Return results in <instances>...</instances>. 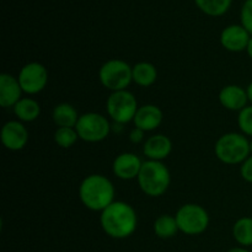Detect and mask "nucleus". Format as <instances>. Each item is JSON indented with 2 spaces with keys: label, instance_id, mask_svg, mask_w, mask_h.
Returning <instances> with one entry per match:
<instances>
[{
  "label": "nucleus",
  "instance_id": "18",
  "mask_svg": "<svg viewBox=\"0 0 252 252\" xmlns=\"http://www.w3.org/2000/svg\"><path fill=\"white\" fill-rule=\"evenodd\" d=\"M54 123L58 127H74L75 128L76 123H78L79 117L78 111L70 103H59L53 108V113H52Z\"/></svg>",
  "mask_w": 252,
  "mask_h": 252
},
{
  "label": "nucleus",
  "instance_id": "5",
  "mask_svg": "<svg viewBox=\"0 0 252 252\" xmlns=\"http://www.w3.org/2000/svg\"><path fill=\"white\" fill-rule=\"evenodd\" d=\"M132 68L127 62L122 59H110L102 64L98 70V79L102 86L112 93L127 90L133 81Z\"/></svg>",
  "mask_w": 252,
  "mask_h": 252
},
{
  "label": "nucleus",
  "instance_id": "27",
  "mask_svg": "<svg viewBox=\"0 0 252 252\" xmlns=\"http://www.w3.org/2000/svg\"><path fill=\"white\" fill-rule=\"evenodd\" d=\"M144 133H145L144 130L134 127L129 133V140L132 143H134V144H138V143H140L143 139H144Z\"/></svg>",
  "mask_w": 252,
  "mask_h": 252
},
{
  "label": "nucleus",
  "instance_id": "1",
  "mask_svg": "<svg viewBox=\"0 0 252 252\" xmlns=\"http://www.w3.org/2000/svg\"><path fill=\"white\" fill-rule=\"evenodd\" d=\"M100 223L110 238L126 239L137 230L138 216L130 204L115 201L101 212Z\"/></svg>",
  "mask_w": 252,
  "mask_h": 252
},
{
  "label": "nucleus",
  "instance_id": "29",
  "mask_svg": "<svg viewBox=\"0 0 252 252\" xmlns=\"http://www.w3.org/2000/svg\"><path fill=\"white\" fill-rule=\"evenodd\" d=\"M246 91H248V95H249V100H250V102L252 103V81L250 84H249V86L246 88Z\"/></svg>",
  "mask_w": 252,
  "mask_h": 252
},
{
  "label": "nucleus",
  "instance_id": "30",
  "mask_svg": "<svg viewBox=\"0 0 252 252\" xmlns=\"http://www.w3.org/2000/svg\"><path fill=\"white\" fill-rule=\"evenodd\" d=\"M246 52H248L249 57H250V58L252 59V36H251V38H250V42H249V44H248V48H246Z\"/></svg>",
  "mask_w": 252,
  "mask_h": 252
},
{
  "label": "nucleus",
  "instance_id": "6",
  "mask_svg": "<svg viewBox=\"0 0 252 252\" xmlns=\"http://www.w3.org/2000/svg\"><path fill=\"white\" fill-rule=\"evenodd\" d=\"M179 230L186 235H199L209 225L208 212L196 203H187L180 207L176 213Z\"/></svg>",
  "mask_w": 252,
  "mask_h": 252
},
{
  "label": "nucleus",
  "instance_id": "13",
  "mask_svg": "<svg viewBox=\"0 0 252 252\" xmlns=\"http://www.w3.org/2000/svg\"><path fill=\"white\" fill-rule=\"evenodd\" d=\"M22 89L19 79L10 74L0 75V106L4 108L14 107L21 100Z\"/></svg>",
  "mask_w": 252,
  "mask_h": 252
},
{
  "label": "nucleus",
  "instance_id": "10",
  "mask_svg": "<svg viewBox=\"0 0 252 252\" xmlns=\"http://www.w3.org/2000/svg\"><path fill=\"white\" fill-rule=\"evenodd\" d=\"M29 130L20 121H9L1 128V143L6 149L19 152L29 143Z\"/></svg>",
  "mask_w": 252,
  "mask_h": 252
},
{
  "label": "nucleus",
  "instance_id": "26",
  "mask_svg": "<svg viewBox=\"0 0 252 252\" xmlns=\"http://www.w3.org/2000/svg\"><path fill=\"white\" fill-rule=\"evenodd\" d=\"M240 174L241 177H243L246 182L252 184V155H250V157L241 164Z\"/></svg>",
  "mask_w": 252,
  "mask_h": 252
},
{
  "label": "nucleus",
  "instance_id": "20",
  "mask_svg": "<svg viewBox=\"0 0 252 252\" xmlns=\"http://www.w3.org/2000/svg\"><path fill=\"white\" fill-rule=\"evenodd\" d=\"M153 228H154L155 235L161 239L172 238L176 235L177 231H180L176 217H172L170 214H162L159 218L155 219Z\"/></svg>",
  "mask_w": 252,
  "mask_h": 252
},
{
  "label": "nucleus",
  "instance_id": "4",
  "mask_svg": "<svg viewBox=\"0 0 252 252\" xmlns=\"http://www.w3.org/2000/svg\"><path fill=\"white\" fill-rule=\"evenodd\" d=\"M214 153L226 165L243 164L251 154L250 140L243 133H226L217 140Z\"/></svg>",
  "mask_w": 252,
  "mask_h": 252
},
{
  "label": "nucleus",
  "instance_id": "23",
  "mask_svg": "<svg viewBox=\"0 0 252 252\" xmlns=\"http://www.w3.org/2000/svg\"><path fill=\"white\" fill-rule=\"evenodd\" d=\"M79 138L78 132L74 127H58L54 133V142L58 147L63 149H69L73 147Z\"/></svg>",
  "mask_w": 252,
  "mask_h": 252
},
{
  "label": "nucleus",
  "instance_id": "8",
  "mask_svg": "<svg viewBox=\"0 0 252 252\" xmlns=\"http://www.w3.org/2000/svg\"><path fill=\"white\" fill-rule=\"evenodd\" d=\"M75 129L79 138L84 142L98 143L108 137L111 125L105 116L96 112H88L79 117Z\"/></svg>",
  "mask_w": 252,
  "mask_h": 252
},
{
  "label": "nucleus",
  "instance_id": "2",
  "mask_svg": "<svg viewBox=\"0 0 252 252\" xmlns=\"http://www.w3.org/2000/svg\"><path fill=\"white\" fill-rule=\"evenodd\" d=\"M79 198L90 211L102 212L115 202V186L103 175H89L79 186Z\"/></svg>",
  "mask_w": 252,
  "mask_h": 252
},
{
  "label": "nucleus",
  "instance_id": "9",
  "mask_svg": "<svg viewBox=\"0 0 252 252\" xmlns=\"http://www.w3.org/2000/svg\"><path fill=\"white\" fill-rule=\"evenodd\" d=\"M17 79L24 93L36 95L43 91L48 84V70L43 64L31 62L22 66Z\"/></svg>",
  "mask_w": 252,
  "mask_h": 252
},
{
  "label": "nucleus",
  "instance_id": "14",
  "mask_svg": "<svg viewBox=\"0 0 252 252\" xmlns=\"http://www.w3.org/2000/svg\"><path fill=\"white\" fill-rule=\"evenodd\" d=\"M172 152V142L167 135L155 134L148 138L143 147V154L148 160L162 161Z\"/></svg>",
  "mask_w": 252,
  "mask_h": 252
},
{
  "label": "nucleus",
  "instance_id": "21",
  "mask_svg": "<svg viewBox=\"0 0 252 252\" xmlns=\"http://www.w3.org/2000/svg\"><path fill=\"white\" fill-rule=\"evenodd\" d=\"M233 236L243 248L252 246V218L243 217L233 226Z\"/></svg>",
  "mask_w": 252,
  "mask_h": 252
},
{
  "label": "nucleus",
  "instance_id": "11",
  "mask_svg": "<svg viewBox=\"0 0 252 252\" xmlns=\"http://www.w3.org/2000/svg\"><path fill=\"white\" fill-rule=\"evenodd\" d=\"M143 161L134 153H122L115 159L112 165V170L115 176L118 179L128 180L138 179L140 170H142Z\"/></svg>",
  "mask_w": 252,
  "mask_h": 252
},
{
  "label": "nucleus",
  "instance_id": "19",
  "mask_svg": "<svg viewBox=\"0 0 252 252\" xmlns=\"http://www.w3.org/2000/svg\"><path fill=\"white\" fill-rule=\"evenodd\" d=\"M133 81L142 88L152 86L158 79V70L154 64L149 62H140L132 68Z\"/></svg>",
  "mask_w": 252,
  "mask_h": 252
},
{
  "label": "nucleus",
  "instance_id": "17",
  "mask_svg": "<svg viewBox=\"0 0 252 252\" xmlns=\"http://www.w3.org/2000/svg\"><path fill=\"white\" fill-rule=\"evenodd\" d=\"M14 113L20 122H33L41 115V106L34 98L22 97L14 106Z\"/></svg>",
  "mask_w": 252,
  "mask_h": 252
},
{
  "label": "nucleus",
  "instance_id": "7",
  "mask_svg": "<svg viewBox=\"0 0 252 252\" xmlns=\"http://www.w3.org/2000/svg\"><path fill=\"white\" fill-rule=\"evenodd\" d=\"M138 108L139 106H138L137 98L128 90L115 91L108 96L107 102H106L108 116L118 125L132 122Z\"/></svg>",
  "mask_w": 252,
  "mask_h": 252
},
{
  "label": "nucleus",
  "instance_id": "12",
  "mask_svg": "<svg viewBox=\"0 0 252 252\" xmlns=\"http://www.w3.org/2000/svg\"><path fill=\"white\" fill-rule=\"evenodd\" d=\"M251 34L243 25H231L225 27L220 34V43L229 52L246 51Z\"/></svg>",
  "mask_w": 252,
  "mask_h": 252
},
{
  "label": "nucleus",
  "instance_id": "16",
  "mask_svg": "<svg viewBox=\"0 0 252 252\" xmlns=\"http://www.w3.org/2000/svg\"><path fill=\"white\" fill-rule=\"evenodd\" d=\"M162 117V111L157 105H144L138 108L133 123L144 132H152L161 125Z\"/></svg>",
  "mask_w": 252,
  "mask_h": 252
},
{
  "label": "nucleus",
  "instance_id": "28",
  "mask_svg": "<svg viewBox=\"0 0 252 252\" xmlns=\"http://www.w3.org/2000/svg\"><path fill=\"white\" fill-rule=\"evenodd\" d=\"M228 252H250L246 248H243V246H240V248H233L230 249Z\"/></svg>",
  "mask_w": 252,
  "mask_h": 252
},
{
  "label": "nucleus",
  "instance_id": "24",
  "mask_svg": "<svg viewBox=\"0 0 252 252\" xmlns=\"http://www.w3.org/2000/svg\"><path fill=\"white\" fill-rule=\"evenodd\" d=\"M238 125L243 134L252 137V105L246 106L239 112Z\"/></svg>",
  "mask_w": 252,
  "mask_h": 252
},
{
  "label": "nucleus",
  "instance_id": "25",
  "mask_svg": "<svg viewBox=\"0 0 252 252\" xmlns=\"http://www.w3.org/2000/svg\"><path fill=\"white\" fill-rule=\"evenodd\" d=\"M241 25L252 36V0H246L241 9Z\"/></svg>",
  "mask_w": 252,
  "mask_h": 252
},
{
  "label": "nucleus",
  "instance_id": "15",
  "mask_svg": "<svg viewBox=\"0 0 252 252\" xmlns=\"http://www.w3.org/2000/svg\"><path fill=\"white\" fill-rule=\"evenodd\" d=\"M248 91L239 85H226L219 93V102L223 107L230 111H239L248 106Z\"/></svg>",
  "mask_w": 252,
  "mask_h": 252
},
{
  "label": "nucleus",
  "instance_id": "22",
  "mask_svg": "<svg viewBox=\"0 0 252 252\" xmlns=\"http://www.w3.org/2000/svg\"><path fill=\"white\" fill-rule=\"evenodd\" d=\"M197 6L209 16H221L229 10L231 0H194Z\"/></svg>",
  "mask_w": 252,
  "mask_h": 252
},
{
  "label": "nucleus",
  "instance_id": "31",
  "mask_svg": "<svg viewBox=\"0 0 252 252\" xmlns=\"http://www.w3.org/2000/svg\"><path fill=\"white\" fill-rule=\"evenodd\" d=\"M250 149H251V154H252V139H251V142H250Z\"/></svg>",
  "mask_w": 252,
  "mask_h": 252
},
{
  "label": "nucleus",
  "instance_id": "3",
  "mask_svg": "<svg viewBox=\"0 0 252 252\" xmlns=\"http://www.w3.org/2000/svg\"><path fill=\"white\" fill-rule=\"evenodd\" d=\"M170 182L171 176L164 162L155 160H147L143 162L142 170L138 175V185L147 196H162L169 189Z\"/></svg>",
  "mask_w": 252,
  "mask_h": 252
}]
</instances>
